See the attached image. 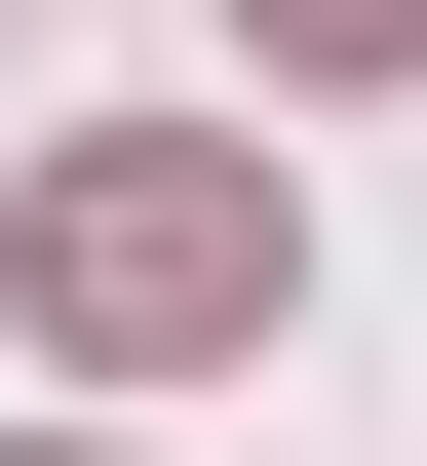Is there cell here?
<instances>
[{
	"instance_id": "1",
	"label": "cell",
	"mask_w": 427,
	"mask_h": 466,
	"mask_svg": "<svg viewBox=\"0 0 427 466\" xmlns=\"http://www.w3.org/2000/svg\"><path fill=\"white\" fill-rule=\"evenodd\" d=\"M39 311H78V350H195V311H272V195H233V156H78V195H39Z\"/></svg>"
}]
</instances>
